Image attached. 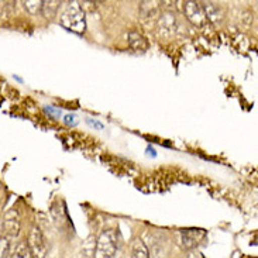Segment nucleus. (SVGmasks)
<instances>
[{
	"instance_id": "nucleus-3",
	"label": "nucleus",
	"mask_w": 258,
	"mask_h": 258,
	"mask_svg": "<svg viewBox=\"0 0 258 258\" xmlns=\"http://www.w3.org/2000/svg\"><path fill=\"white\" fill-rule=\"evenodd\" d=\"M183 13H185L186 20H188L192 26H195V27H205V26L209 23L205 7H203L201 3L195 2V0H188V2H185Z\"/></svg>"
},
{
	"instance_id": "nucleus-19",
	"label": "nucleus",
	"mask_w": 258,
	"mask_h": 258,
	"mask_svg": "<svg viewBox=\"0 0 258 258\" xmlns=\"http://www.w3.org/2000/svg\"><path fill=\"white\" fill-rule=\"evenodd\" d=\"M63 123L67 124V126H77L78 124V117L75 114H67V116H63Z\"/></svg>"
},
{
	"instance_id": "nucleus-20",
	"label": "nucleus",
	"mask_w": 258,
	"mask_h": 258,
	"mask_svg": "<svg viewBox=\"0 0 258 258\" xmlns=\"http://www.w3.org/2000/svg\"><path fill=\"white\" fill-rule=\"evenodd\" d=\"M86 123H88L91 127H93V128H96V130H103V128H105V126H103L100 121L91 119V117H86Z\"/></svg>"
},
{
	"instance_id": "nucleus-22",
	"label": "nucleus",
	"mask_w": 258,
	"mask_h": 258,
	"mask_svg": "<svg viewBox=\"0 0 258 258\" xmlns=\"http://www.w3.org/2000/svg\"><path fill=\"white\" fill-rule=\"evenodd\" d=\"M14 79H16V81H17V82H20V84H23V79H21V78L16 77V75H14Z\"/></svg>"
},
{
	"instance_id": "nucleus-17",
	"label": "nucleus",
	"mask_w": 258,
	"mask_h": 258,
	"mask_svg": "<svg viewBox=\"0 0 258 258\" xmlns=\"http://www.w3.org/2000/svg\"><path fill=\"white\" fill-rule=\"evenodd\" d=\"M44 112H45L47 116H49L51 119H54V120H58L59 117H61V110H59V109H56V107H54V106H45V107H44Z\"/></svg>"
},
{
	"instance_id": "nucleus-14",
	"label": "nucleus",
	"mask_w": 258,
	"mask_h": 258,
	"mask_svg": "<svg viewBox=\"0 0 258 258\" xmlns=\"http://www.w3.org/2000/svg\"><path fill=\"white\" fill-rule=\"evenodd\" d=\"M44 0H23V6L30 14H38L42 12Z\"/></svg>"
},
{
	"instance_id": "nucleus-16",
	"label": "nucleus",
	"mask_w": 258,
	"mask_h": 258,
	"mask_svg": "<svg viewBox=\"0 0 258 258\" xmlns=\"http://www.w3.org/2000/svg\"><path fill=\"white\" fill-rule=\"evenodd\" d=\"M2 2V17H9L16 10V0H0Z\"/></svg>"
},
{
	"instance_id": "nucleus-10",
	"label": "nucleus",
	"mask_w": 258,
	"mask_h": 258,
	"mask_svg": "<svg viewBox=\"0 0 258 258\" xmlns=\"http://www.w3.org/2000/svg\"><path fill=\"white\" fill-rule=\"evenodd\" d=\"M205 10H206V16H208V20L210 23H213L215 26L222 24L224 20V13L220 7L215 5V3H206L205 5Z\"/></svg>"
},
{
	"instance_id": "nucleus-11",
	"label": "nucleus",
	"mask_w": 258,
	"mask_h": 258,
	"mask_svg": "<svg viewBox=\"0 0 258 258\" xmlns=\"http://www.w3.org/2000/svg\"><path fill=\"white\" fill-rule=\"evenodd\" d=\"M10 257H17V258H31L34 257V254L31 251V247L26 241H20V243H16L12 245L10 248Z\"/></svg>"
},
{
	"instance_id": "nucleus-18",
	"label": "nucleus",
	"mask_w": 258,
	"mask_h": 258,
	"mask_svg": "<svg viewBox=\"0 0 258 258\" xmlns=\"http://www.w3.org/2000/svg\"><path fill=\"white\" fill-rule=\"evenodd\" d=\"M10 248H12V244L9 243V240H7V237H2V250H0V255H2V258L5 257H10Z\"/></svg>"
},
{
	"instance_id": "nucleus-7",
	"label": "nucleus",
	"mask_w": 258,
	"mask_h": 258,
	"mask_svg": "<svg viewBox=\"0 0 258 258\" xmlns=\"http://www.w3.org/2000/svg\"><path fill=\"white\" fill-rule=\"evenodd\" d=\"M205 238V230L201 229H186L181 230V243L183 248L186 250H194L198 245L201 244Z\"/></svg>"
},
{
	"instance_id": "nucleus-6",
	"label": "nucleus",
	"mask_w": 258,
	"mask_h": 258,
	"mask_svg": "<svg viewBox=\"0 0 258 258\" xmlns=\"http://www.w3.org/2000/svg\"><path fill=\"white\" fill-rule=\"evenodd\" d=\"M162 6V0H141L139 7L140 17L144 21L154 20L155 17H160Z\"/></svg>"
},
{
	"instance_id": "nucleus-2",
	"label": "nucleus",
	"mask_w": 258,
	"mask_h": 258,
	"mask_svg": "<svg viewBox=\"0 0 258 258\" xmlns=\"http://www.w3.org/2000/svg\"><path fill=\"white\" fill-rule=\"evenodd\" d=\"M119 250V238L114 230H105L99 236L96 241L95 257L112 258L117 254Z\"/></svg>"
},
{
	"instance_id": "nucleus-15",
	"label": "nucleus",
	"mask_w": 258,
	"mask_h": 258,
	"mask_svg": "<svg viewBox=\"0 0 258 258\" xmlns=\"http://www.w3.org/2000/svg\"><path fill=\"white\" fill-rule=\"evenodd\" d=\"M162 5H164V7H165L167 10H169V12L179 13V12H183L185 0H162Z\"/></svg>"
},
{
	"instance_id": "nucleus-13",
	"label": "nucleus",
	"mask_w": 258,
	"mask_h": 258,
	"mask_svg": "<svg viewBox=\"0 0 258 258\" xmlns=\"http://www.w3.org/2000/svg\"><path fill=\"white\" fill-rule=\"evenodd\" d=\"M132 257L134 258H148L150 251L147 248V245L141 240H136L132 248Z\"/></svg>"
},
{
	"instance_id": "nucleus-9",
	"label": "nucleus",
	"mask_w": 258,
	"mask_h": 258,
	"mask_svg": "<svg viewBox=\"0 0 258 258\" xmlns=\"http://www.w3.org/2000/svg\"><path fill=\"white\" fill-rule=\"evenodd\" d=\"M127 41H128V45L132 47L134 51L137 52H144L148 49V41L146 40L144 35H141L140 33H136V31H132L127 35Z\"/></svg>"
},
{
	"instance_id": "nucleus-1",
	"label": "nucleus",
	"mask_w": 258,
	"mask_h": 258,
	"mask_svg": "<svg viewBox=\"0 0 258 258\" xmlns=\"http://www.w3.org/2000/svg\"><path fill=\"white\" fill-rule=\"evenodd\" d=\"M59 21L63 28H67L68 31H72L75 34H84L86 30V19H85L84 10L77 2H72V0L70 3H67V6L61 13Z\"/></svg>"
},
{
	"instance_id": "nucleus-21",
	"label": "nucleus",
	"mask_w": 258,
	"mask_h": 258,
	"mask_svg": "<svg viewBox=\"0 0 258 258\" xmlns=\"http://www.w3.org/2000/svg\"><path fill=\"white\" fill-rule=\"evenodd\" d=\"M58 2H59L61 5H67V3H70L71 0H58Z\"/></svg>"
},
{
	"instance_id": "nucleus-4",
	"label": "nucleus",
	"mask_w": 258,
	"mask_h": 258,
	"mask_svg": "<svg viewBox=\"0 0 258 258\" xmlns=\"http://www.w3.org/2000/svg\"><path fill=\"white\" fill-rule=\"evenodd\" d=\"M178 30V23H176V17L174 16V12H164L160 14V17L157 19V31L161 37L164 38H169L176 33Z\"/></svg>"
},
{
	"instance_id": "nucleus-12",
	"label": "nucleus",
	"mask_w": 258,
	"mask_h": 258,
	"mask_svg": "<svg viewBox=\"0 0 258 258\" xmlns=\"http://www.w3.org/2000/svg\"><path fill=\"white\" fill-rule=\"evenodd\" d=\"M62 6L58 0H44V5H42V12L41 13L44 14V17L45 19H52L56 13H58V10H59V7Z\"/></svg>"
},
{
	"instance_id": "nucleus-8",
	"label": "nucleus",
	"mask_w": 258,
	"mask_h": 258,
	"mask_svg": "<svg viewBox=\"0 0 258 258\" xmlns=\"http://www.w3.org/2000/svg\"><path fill=\"white\" fill-rule=\"evenodd\" d=\"M2 230L7 238H16L20 233V222L14 213H9L2 223Z\"/></svg>"
},
{
	"instance_id": "nucleus-23",
	"label": "nucleus",
	"mask_w": 258,
	"mask_h": 258,
	"mask_svg": "<svg viewBox=\"0 0 258 258\" xmlns=\"http://www.w3.org/2000/svg\"><path fill=\"white\" fill-rule=\"evenodd\" d=\"M89 2H95L96 3V2H103V0H89Z\"/></svg>"
},
{
	"instance_id": "nucleus-5",
	"label": "nucleus",
	"mask_w": 258,
	"mask_h": 258,
	"mask_svg": "<svg viewBox=\"0 0 258 258\" xmlns=\"http://www.w3.org/2000/svg\"><path fill=\"white\" fill-rule=\"evenodd\" d=\"M28 244L31 247V251L34 254V257H45V254L48 251L47 240H45L42 231L38 227H33L31 231H30Z\"/></svg>"
}]
</instances>
